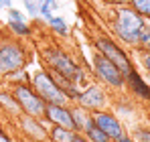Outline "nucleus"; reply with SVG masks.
Here are the masks:
<instances>
[{
    "label": "nucleus",
    "instance_id": "nucleus-32",
    "mask_svg": "<svg viewBox=\"0 0 150 142\" xmlns=\"http://www.w3.org/2000/svg\"><path fill=\"white\" fill-rule=\"evenodd\" d=\"M110 142H112V140H110Z\"/></svg>",
    "mask_w": 150,
    "mask_h": 142
},
{
    "label": "nucleus",
    "instance_id": "nucleus-1",
    "mask_svg": "<svg viewBox=\"0 0 150 142\" xmlns=\"http://www.w3.org/2000/svg\"><path fill=\"white\" fill-rule=\"evenodd\" d=\"M146 26L144 16H140L130 4L120 6L116 10V18H114V33L120 37V41H124L128 45H134L138 47V41H140V35Z\"/></svg>",
    "mask_w": 150,
    "mask_h": 142
},
{
    "label": "nucleus",
    "instance_id": "nucleus-5",
    "mask_svg": "<svg viewBox=\"0 0 150 142\" xmlns=\"http://www.w3.org/2000/svg\"><path fill=\"white\" fill-rule=\"evenodd\" d=\"M93 71H96V77L100 79L103 85H110L114 89H120L126 83V75L110 59H105L100 53L93 57Z\"/></svg>",
    "mask_w": 150,
    "mask_h": 142
},
{
    "label": "nucleus",
    "instance_id": "nucleus-12",
    "mask_svg": "<svg viewBox=\"0 0 150 142\" xmlns=\"http://www.w3.org/2000/svg\"><path fill=\"white\" fill-rule=\"evenodd\" d=\"M126 83L130 85V89L134 92L136 97H140V99H144V102H150V85L142 79V75L134 69V67L126 73Z\"/></svg>",
    "mask_w": 150,
    "mask_h": 142
},
{
    "label": "nucleus",
    "instance_id": "nucleus-9",
    "mask_svg": "<svg viewBox=\"0 0 150 142\" xmlns=\"http://www.w3.org/2000/svg\"><path fill=\"white\" fill-rule=\"evenodd\" d=\"M43 118L51 124H55V126H63V128H69V130L77 132V124H75L73 112H71L69 104H47Z\"/></svg>",
    "mask_w": 150,
    "mask_h": 142
},
{
    "label": "nucleus",
    "instance_id": "nucleus-8",
    "mask_svg": "<svg viewBox=\"0 0 150 142\" xmlns=\"http://www.w3.org/2000/svg\"><path fill=\"white\" fill-rule=\"evenodd\" d=\"M77 106L89 110V112H96V110H105L108 108V94L105 89L93 83V85H87L85 89H81V94L77 97Z\"/></svg>",
    "mask_w": 150,
    "mask_h": 142
},
{
    "label": "nucleus",
    "instance_id": "nucleus-16",
    "mask_svg": "<svg viewBox=\"0 0 150 142\" xmlns=\"http://www.w3.org/2000/svg\"><path fill=\"white\" fill-rule=\"evenodd\" d=\"M130 6L144 18H150V0H130Z\"/></svg>",
    "mask_w": 150,
    "mask_h": 142
},
{
    "label": "nucleus",
    "instance_id": "nucleus-22",
    "mask_svg": "<svg viewBox=\"0 0 150 142\" xmlns=\"http://www.w3.org/2000/svg\"><path fill=\"white\" fill-rule=\"evenodd\" d=\"M134 142H150V130L148 128H138L134 134Z\"/></svg>",
    "mask_w": 150,
    "mask_h": 142
},
{
    "label": "nucleus",
    "instance_id": "nucleus-7",
    "mask_svg": "<svg viewBox=\"0 0 150 142\" xmlns=\"http://www.w3.org/2000/svg\"><path fill=\"white\" fill-rule=\"evenodd\" d=\"M26 53L25 49L12 41H6L0 45V73H12L25 67Z\"/></svg>",
    "mask_w": 150,
    "mask_h": 142
},
{
    "label": "nucleus",
    "instance_id": "nucleus-25",
    "mask_svg": "<svg viewBox=\"0 0 150 142\" xmlns=\"http://www.w3.org/2000/svg\"><path fill=\"white\" fill-rule=\"evenodd\" d=\"M105 2L116 4V6H126V4H130V0H105Z\"/></svg>",
    "mask_w": 150,
    "mask_h": 142
},
{
    "label": "nucleus",
    "instance_id": "nucleus-27",
    "mask_svg": "<svg viewBox=\"0 0 150 142\" xmlns=\"http://www.w3.org/2000/svg\"><path fill=\"white\" fill-rule=\"evenodd\" d=\"M73 142H89V138L85 136V134H81V132H77V136H75Z\"/></svg>",
    "mask_w": 150,
    "mask_h": 142
},
{
    "label": "nucleus",
    "instance_id": "nucleus-2",
    "mask_svg": "<svg viewBox=\"0 0 150 142\" xmlns=\"http://www.w3.org/2000/svg\"><path fill=\"white\" fill-rule=\"evenodd\" d=\"M45 61H47V65L51 67V71L63 75V77H67V79H71L73 83L85 81L83 69L75 63L73 57H71L69 53H65V51H61V49H57V47L47 49V51H45Z\"/></svg>",
    "mask_w": 150,
    "mask_h": 142
},
{
    "label": "nucleus",
    "instance_id": "nucleus-4",
    "mask_svg": "<svg viewBox=\"0 0 150 142\" xmlns=\"http://www.w3.org/2000/svg\"><path fill=\"white\" fill-rule=\"evenodd\" d=\"M12 95L16 97V102H18L23 114L33 116V118H43V116H45L47 102L37 94L30 85H26V83H14Z\"/></svg>",
    "mask_w": 150,
    "mask_h": 142
},
{
    "label": "nucleus",
    "instance_id": "nucleus-3",
    "mask_svg": "<svg viewBox=\"0 0 150 142\" xmlns=\"http://www.w3.org/2000/svg\"><path fill=\"white\" fill-rule=\"evenodd\" d=\"M30 87L41 95L47 104H69V97L63 94V89L53 79L51 71L37 69L30 75Z\"/></svg>",
    "mask_w": 150,
    "mask_h": 142
},
{
    "label": "nucleus",
    "instance_id": "nucleus-14",
    "mask_svg": "<svg viewBox=\"0 0 150 142\" xmlns=\"http://www.w3.org/2000/svg\"><path fill=\"white\" fill-rule=\"evenodd\" d=\"M77 132L69 130V128H63V126H55L49 130V142H73Z\"/></svg>",
    "mask_w": 150,
    "mask_h": 142
},
{
    "label": "nucleus",
    "instance_id": "nucleus-6",
    "mask_svg": "<svg viewBox=\"0 0 150 142\" xmlns=\"http://www.w3.org/2000/svg\"><path fill=\"white\" fill-rule=\"evenodd\" d=\"M96 49H98V53L103 55L105 59H110L118 69L122 71V73H128V71L132 69L134 65H132V61H130V57L126 55V51L118 43H114L112 39H108V37H100L98 41H96Z\"/></svg>",
    "mask_w": 150,
    "mask_h": 142
},
{
    "label": "nucleus",
    "instance_id": "nucleus-30",
    "mask_svg": "<svg viewBox=\"0 0 150 142\" xmlns=\"http://www.w3.org/2000/svg\"><path fill=\"white\" fill-rule=\"evenodd\" d=\"M114 142H134V140H132L130 136H126V134H124V136H120L118 140H114Z\"/></svg>",
    "mask_w": 150,
    "mask_h": 142
},
{
    "label": "nucleus",
    "instance_id": "nucleus-24",
    "mask_svg": "<svg viewBox=\"0 0 150 142\" xmlns=\"http://www.w3.org/2000/svg\"><path fill=\"white\" fill-rule=\"evenodd\" d=\"M8 16H10V21H25V14L21 12V10H16V8H8Z\"/></svg>",
    "mask_w": 150,
    "mask_h": 142
},
{
    "label": "nucleus",
    "instance_id": "nucleus-28",
    "mask_svg": "<svg viewBox=\"0 0 150 142\" xmlns=\"http://www.w3.org/2000/svg\"><path fill=\"white\" fill-rule=\"evenodd\" d=\"M142 61H144V67H146V71L150 73V51L144 55V59H142Z\"/></svg>",
    "mask_w": 150,
    "mask_h": 142
},
{
    "label": "nucleus",
    "instance_id": "nucleus-10",
    "mask_svg": "<svg viewBox=\"0 0 150 142\" xmlns=\"http://www.w3.org/2000/svg\"><path fill=\"white\" fill-rule=\"evenodd\" d=\"M91 114H93V124L110 136V140H118L120 136L126 134L124 124L118 120V116H114L112 112H108V110H96Z\"/></svg>",
    "mask_w": 150,
    "mask_h": 142
},
{
    "label": "nucleus",
    "instance_id": "nucleus-13",
    "mask_svg": "<svg viewBox=\"0 0 150 142\" xmlns=\"http://www.w3.org/2000/svg\"><path fill=\"white\" fill-rule=\"evenodd\" d=\"M71 112H73L75 124H77V132L85 134L89 128L96 126V124H93V114H91L89 110H85V108H81V106H75V108H71Z\"/></svg>",
    "mask_w": 150,
    "mask_h": 142
},
{
    "label": "nucleus",
    "instance_id": "nucleus-29",
    "mask_svg": "<svg viewBox=\"0 0 150 142\" xmlns=\"http://www.w3.org/2000/svg\"><path fill=\"white\" fill-rule=\"evenodd\" d=\"M10 4H12L10 0H0V10L2 8H10Z\"/></svg>",
    "mask_w": 150,
    "mask_h": 142
},
{
    "label": "nucleus",
    "instance_id": "nucleus-20",
    "mask_svg": "<svg viewBox=\"0 0 150 142\" xmlns=\"http://www.w3.org/2000/svg\"><path fill=\"white\" fill-rule=\"evenodd\" d=\"M49 24H51V28H53L55 33H59V35H67V33H69V31H67L65 21H63V18H59V16H51V18H49Z\"/></svg>",
    "mask_w": 150,
    "mask_h": 142
},
{
    "label": "nucleus",
    "instance_id": "nucleus-15",
    "mask_svg": "<svg viewBox=\"0 0 150 142\" xmlns=\"http://www.w3.org/2000/svg\"><path fill=\"white\" fill-rule=\"evenodd\" d=\"M0 104L8 110V112H12V114H23L21 112V106H18V102H16V97L12 95V92L8 94V92H0Z\"/></svg>",
    "mask_w": 150,
    "mask_h": 142
},
{
    "label": "nucleus",
    "instance_id": "nucleus-21",
    "mask_svg": "<svg viewBox=\"0 0 150 142\" xmlns=\"http://www.w3.org/2000/svg\"><path fill=\"white\" fill-rule=\"evenodd\" d=\"M138 47L150 51V26H144V31L140 35V41H138Z\"/></svg>",
    "mask_w": 150,
    "mask_h": 142
},
{
    "label": "nucleus",
    "instance_id": "nucleus-19",
    "mask_svg": "<svg viewBox=\"0 0 150 142\" xmlns=\"http://www.w3.org/2000/svg\"><path fill=\"white\" fill-rule=\"evenodd\" d=\"M57 10V0H43L41 2V6H39V12L49 21L51 16H53V12Z\"/></svg>",
    "mask_w": 150,
    "mask_h": 142
},
{
    "label": "nucleus",
    "instance_id": "nucleus-31",
    "mask_svg": "<svg viewBox=\"0 0 150 142\" xmlns=\"http://www.w3.org/2000/svg\"><path fill=\"white\" fill-rule=\"evenodd\" d=\"M28 142H39V140H28ZM47 142H49V140H47Z\"/></svg>",
    "mask_w": 150,
    "mask_h": 142
},
{
    "label": "nucleus",
    "instance_id": "nucleus-23",
    "mask_svg": "<svg viewBox=\"0 0 150 142\" xmlns=\"http://www.w3.org/2000/svg\"><path fill=\"white\" fill-rule=\"evenodd\" d=\"M41 2L43 0H25V4H26V10L35 16L37 12H39V6H41Z\"/></svg>",
    "mask_w": 150,
    "mask_h": 142
},
{
    "label": "nucleus",
    "instance_id": "nucleus-26",
    "mask_svg": "<svg viewBox=\"0 0 150 142\" xmlns=\"http://www.w3.org/2000/svg\"><path fill=\"white\" fill-rule=\"evenodd\" d=\"M0 142H12V138H10V136H8L2 128H0Z\"/></svg>",
    "mask_w": 150,
    "mask_h": 142
},
{
    "label": "nucleus",
    "instance_id": "nucleus-11",
    "mask_svg": "<svg viewBox=\"0 0 150 142\" xmlns=\"http://www.w3.org/2000/svg\"><path fill=\"white\" fill-rule=\"evenodd\" d=\"M21 128L28 140H39V142H47L49 140V130L41 124V118H33L21 114Z\"/></svg>",
    "mask_w": 150,
    "mask_h": 142
},
{
    "label": "nucleus",
    "instance_id": "nucleus-17",
    "mask_svg": "<svg viewBox=\"0 0 150 142\" xmlns=\"http://www.w3.org/2000/svg\"><path fill=\"white\" fill-rule=\"evenodd\" d=\"M8 26L12 33L21 35V37H28L30 35V26L25 23V21H8Z\"/></svg>",
    "mask_w": 150,
    "mask_h": 142
},
{
    "label": "nucleus",
    "instance_id": "nucleus-18",
    "mask_svg": "<svg viewBox=\"0 0 150 142\" xmlns=\"http://www.w3.org/2000/svg\"><path fill=\"white\" fill-rule=\"evenodd\" d=\"M85 136L89 138V142H110V136H108L103 130H100L98 126L89 128V130L85 132Z\"/></svg>",
    "mask_w": 150,
    "mask_h": 142
}]
</instances>
